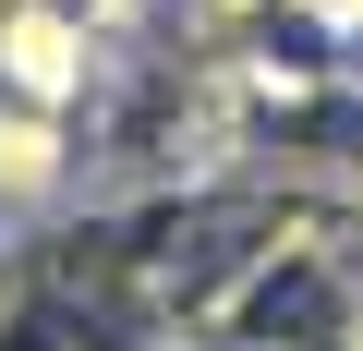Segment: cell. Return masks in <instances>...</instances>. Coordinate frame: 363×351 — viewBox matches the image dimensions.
I'll list each match as a JSON object with an SVG mask.
<instances>
[{"mask_svg":"<svg viewBox=\"0 0 363 351\" xmlns=\"http://www.w3.org/2000/svg\"><path fill=\"white\" fill-rule=\"evenodd\" d=\"M121 0H0V25H73V37H109Z\"/></svg>","mask_w":363,"mask_h":351,"instance_id":"1","label":"cell"},{"mask_svg":"<svg viewBox=\"0 0 363 351\" xmlns=\"http://www.w3.org/2000/svg\"><path fill=\"white\" fill-rule=\"evenodd\" d=\"M291 13H303V25H327V37H351V25H363V0H291Z\"/></svg>","mask_w":363,"mask_h":351,"instance_id":"2","label":"cell"}]
</instances>
